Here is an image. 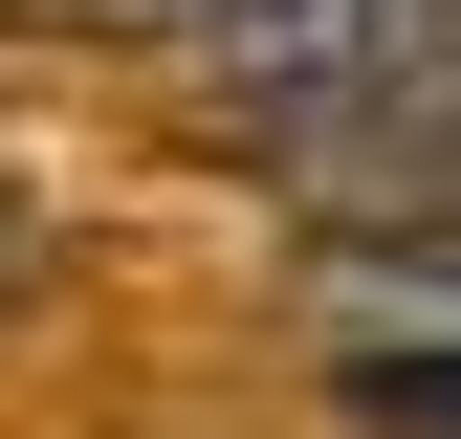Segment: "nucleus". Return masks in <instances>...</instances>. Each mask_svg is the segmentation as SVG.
I'll use <instances>...</instances> for the list:
<instances>
[{"label":"nucleus","mask_w":461,"mask_h":439,"mask_svg":"<svg viewBox=\"0 0 461 439\" xmlns=\"http://www.w3.org/2000/svg\"><path fill=\"white\" fill-rule=\"evenodd\" d=\"M330 396H352L374 439H461V329H374V352L330 373Z\"/></svg>","instance_id":"f257e3e1"},{"label":"nucleus","mask_w":461,"mask_h":439,"mask_svg":"<svg viewBox=\"0 0 461 439\" xmlns=\"http://www.w3.org/2000/svg\"><path fill=\"white\" fill-rule=\"evenodd\" d=\"M44 286V220H23V176H0V308H23Z\"/></svg>","instance_id":"f03ea898"}]
</instances>
